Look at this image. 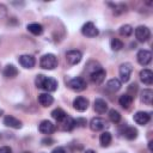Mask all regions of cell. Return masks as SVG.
<instances>
[{"label":"cell","mask_w":153,"mask_h":153,"mask_svg":"<svg viewBox=\"0 0 153 153\" xmlns=\"http://www.w3.org/2000/svg\"><path fill=\"white\" fill-rule=\"evenodd\" d=\"M35 84L38 88L44 90L47 92H54L57 88V81L54 78L45 76L43 74H38L35 79Z\"/></svg>","instance_id":"1"},{"label":"cell","mask_w":153,"mask_h":153,"mask_svg":"<svg viewBox=\"0 0 153 153\" xmlns=\"http://www.w3.org/2000/svg\"><path fill=\"white\" fill-rule=\"evenodd\" d=\"M39 66H41V68H43V69L51 71V69H54V68L57 67V57H56L54 54H44V55L41 57Z\"/></svg>","instance_id":"2"},{"label":"cell","mask_w":153,"mask_h":153,"mask_svg":"<svg viewBox=\"0 0 153 153\" xmlns=\"http://www.w3.org/2000/svg\"><path fill=\"white\" fill-rule=\"evenodd\" d=\"M68 86H69L71 90H73L75 92H80V91H84L87 87V84H86L84 78L76 76V78H73L68 81Z\"/></svg>","instance_id":"3"},{"label":"cell","mask_w":153,"mask_h":153,"mask_svg":"<svg viewBox=\"0 0 153 153\" xmlns=\"http://www.w3.org/2000/svg\"><path fill=\"white\" fill-rule=\"evenodd\" d=\"M118 72H120V78H121L120 81H121V82H127V81L130 79V74H131V72H133V66H131V63H129V62L122 63V65L120 66Z\"/></svg>","instance_id":"4"},{"label":"cell","mask_w":153,"mask_h":153,"mask_svg":"<svg viewBox=\"0 0 153 153\" xmlns=\"http://www.w3.org/2000/svg\"><path fill=\"white\" fill-rule=\"evenodd\" d=\"M135 37H136V39L139 42H142V43L147 42L149 39V37H151V31H149V29L147 26L140 25V26H137L135 29Z\"/></svg>","instance_id":"5"},{"label":"cell","mask_w":153,"mask_h":153,"mask_svg":"<svg viewBox=\"0 0 153 153\" xmlns=\"http://www.w3.org/2000/svg\"><path fill=\"white\" fill-rule=\"evenodd\" d=\"M81 59H82V54L79 50H68L66 53V61L71 66L78 65L81 61Z\"/></svg>","instance_id":"6"},{"label":"cell","mask_w":153,"mask_h":153,"mask_svg":"<svg viewBox=\"0 0 153 153\" xmlns=\"http://www.w3.org/2000/svg\"><path fill=\"white\" fill-rule=\"evenodd\" d=\"M81 33H82L84 36H86V37H96V36H98L99 31H98L97 26H96L92 22H87V23H85V24L82 25V27H81Z\"/></svg>","instance_id":"7"},{"label":"cell","mask_w":153,"mask_h":153,"mask_svg":"<svg viewBox=\"0 0 153 153\" xmlns=\"http://www.w3.org/2000/svg\"><path fill=\"white\" fill-rule=\"evenodd\" d=\"M136 60L141 66H147V65H149V62L152 60V53L149 50L141 49L136 54Z\"/></svg>","instance_id":"8"},{"label":"cell","mask_w":153,"mask_h":153,"mask_svg":"<svg viewBox=\"0 0 153 153\" xmlns=\"http://www.w3.org/2000/svg\"><path fill=\"white\" fill-rule=\"evenodd\" d=\"M108 127V123L104 118H100V117H94L91 120L90 122V128L91 130L93 131H100V130H104L105 128Z\"/></svg>","instance_id":"9"},{"label":"cell","mask_w":153,"mask_h":153,"mask_svg":"<svg viewBox=\"0 0 153 153\" xmlns=\"http://www.w3.org/2000/svg\"><path fill=\"white\" fill-rule=\"evenodd\" d=\"M18 61H19L20 66H22V67H24V68H26V69L32 68V67L35 66V63H36L35 57H33L32 55H29V54L20 55V56H19V59H18Z\"/></svg>","instance_id":"10"},{"label":"cell","mask_w":153,"mask_h":153,"mask_svg":"<svg viewBox=\"0 0 153 153\" xmlns=\"http://www.w3.org/2000/svg\"><path fill=\"white\" fill-rule=\"evenodd\" d=\"M149 120H151V114L147 112V111H137V112H135V115H134V121H135V123H137V124H140V126L147 124V123L149 122Z\"/></svg>","instance_id":"11"},{"label":"cell","mask_w":153,"mask_h":153,"mask_svg":"<svg viewBox=\"0 0 153 153\" xmlns=\"http://www.w3.org/2000/svg\"><path fill=\"white\" fill-rule=\"evenodd\" d=\"M105 75H106V72H105L103 68H99V69L92 72V73L90 74V78H91V81H92L93 84L99 85V84H102V82L104 81Z\"/></svg>","instance_id":"12"},{"label":"cell","mask_w":153,"mask_h":153,"mask_svg":"<svg viewBox=\"0 0 153 153\" xmlns=\"http://www.w3.org/2000/svg\"><path fill=\"white\" fill-rule=\"evenodd\" d=\"M73 108L76 110V111H85L87 108H88V99L85 98V97H76L74 100H73Z\"/></svg>","instance_id":"13"},{"label":"cell","mask_w":153,"mask_h":153,"mask_svg":"<svg viewBox=\"0 0 153 153\" xmlns=\"http://www.w3.org/2000/svg\"><path fill=\"white\" fill-rule=\"evenodd\" d=\"M38 130L42 133V134H45V135H49L51 133L55 131V124L48 120H44L39 123L38 126Z\"/></svg>","instance_id":"14"},{"label":"cell","mask_w":153,"mask_h":153,"mask_svg":"<svg viewBox=\"0 0 153 153\" xmlns=\"http://www.w3.org/2000/svg\"><path fill=\"white\" fill-rule=\"evenodd\" d=\"M4 124L6 127L13 128V129H20L22 128V121H19L18 118H16L14 116H5L4 118Z\"/></svg>","instance_id":"15"},{"label":"cell","mask_w":153,"mask_h":153,"mask_svg":"<svg viewBox=\"0 0 153 153\" xmlns=\"http://www.w3.org/2000/svg\"><path fill=\"white\" fill-rule=\"evenodd\" d=\"M38 103L42 106L47 108V106H50L54 103V98L49 93H41V94H38Z\"/></svg>","instance_id":"16"},{"label":"cell","mask_w":153,"mask_h":153,"mask_svg":"<svg viewBox=\"0 0 153 153\" xmlns=\"http://www.w3.org/2000/svg\"><path fill=\"white\" fill-rule=\"evenodd\" d=\"M140 79L143 84L151 85L153 82V73L151 69H142L140 72Z\"/></svg>","instance_id":"17"},{"label":"cell","mask_w":153,"mask_h":153,"mask_svg":"<svg viewBox=\"0 0 153 153\" xmlns=\"http://www.w3.org/2000/svg\"><path fill=\"white\" fill-rule=\"evenodd\" d=\"M94 110L98 114H105L108 111V103L103 98H97L94 100Z\"/></svg>","instance_id":"18"},{"label":"cell","mask_w":153,"mask_h":153,"mask_svg":"<svg viewBox=\"0 0 153 153\" xmlns=\"http://www.w3.org/2000/svg\"><path fill=\"white\" fill-rule=\"evenodd\" d=\"M121 86H122V82L120 81V79H110L108 82H106V90L108 91H110V92H116V91H118L120 88H121Z\"/></svg>","instance_id":"19"},{"label":"cell","mask_w":153,"mask_h":153,"mask_svg":"<svg viewBox=\"0 0 153 153\" xmlns=\"http://www.w3.org/2000/svg\"><path fill=\"white\" fill-rule=\"evenodd\" d=\"M140 98H141V102H142V103H145V104H147V105H151V104H152V100H153V91L149 90V88L143 90V91L141 92Z\"/></svg>","instance_id":"20"},{"label":"cell","mask_w":153,"mask_h":153,"mask_svg":"<svg viewBox=\"0 0 153 153\" xmlns=\"http://www.w3.org/2000/svg\"><path fill=\"white\" fill-rule=\"evenodd\" d=\"M60 123H61V128L63 130H67V131L72 130L75 127V120H73L71 116H66L65 120L62 122H60Z\"/></svg>","instance_id":"21"},{"label":"cell","mask_w":153,"mask_h":153,"mask_svg":"<svg viewBox=\"0 0 153 153\" xmlns=\"http://www.w3.org/2000/svg\"><path fill=\"white\" fill-rule=\"evenodd\" d=\"M26 29H27L29 32H31L35 36H38V35L43 33V26L41 24H38V23H31V24H29L26 26Z\"/></svg>","instance_id":"22"},{"label":"cell","mask_w":153,"mask_h":153,"mask_svg":"<svg viewBox=\"0 0 153 153\" xmlns=\"http://www.w3.org/2000/svg\"><path fill=\"white\" fill-rule=\"evenodd\" d=\"M2 74H4L5 78H14V76H17V74H18V69H17V67L13 66V65H7V66L4 68Z\"/></svg>","instance_id":"23"},{"label":"cell","mask_w":153,"mask_h":153,"mask_svg":"<svg viewBox=\"0 0 153 153\" xmlns=\"http://www.w3.org/2000/svg\"><path fill=\"white\" fill-rule=\"evenodd\" d=\"M118 103H120V105H121L123 109H128V108L131 105V103H133V97L129 96L128 93H124V94H122V96L118 98Z\"/></svg>","instance_id":"24"},{"label":"cell","mask_w":153,"mask_h":153,"mask_svg":"<svg viewBox=\"0 0 153 153\" xmlns=\"http://www.w3.org/2000/svg\"><path fill=\"white\" fill-rule=\"evenodd\" d=\"M66 116H67V114H66L61 108H56V109H54V110L51 111V117H53L55 121H57L59 123L62 122Z\"/></svg>","instance_id":"25"},{"label":"cell","mask_w":153,"mask_h":153,"mask_svg":"<svg viewBox=\"0 0 153 153\" xmlns=\"http://www.w3.org/2000/svg\"><path fill=\"white\" fill-rule=\"evenodd\" d=\"M111 140H112V137L109 131H103L99 136V142H100L102 147H108L111 143Z\"/></svg>","instance_id":"26"},{"label":"cell","mask_w":153,"mask_h":153,"mask_svg":"<svg viewBox=\"0 0 153 153\" xmlns=\"http://www.w3.org/2000/svg\"><path fill=\"white\" fill-rule=\"evenodd\" d=\"M123 135L128 140H134V139L137 137V129L134 128V127H127L123 131Z\"/></svg>","instance_id":"27"},{"label":"cell","mask_w":153,"mask_h":153,"mask_svg":"<svg viewBox=\"0 0 153 153\" xmlns=\"http://www.w3.org/2000/svg\"><path fill=\"white\" fill-rule=\"evenodd\" d=\"M118 32H120V35H121V36L129 37V36L133 33V27H131L129 24H124V25H122V26L120 27Z\"/></svg>","instance_id":"28"},{"label":"cell","mask_w":153,"mask_h":153,"mask_svg":"<svg viewBox=\"0 0 153 153\" xmlns=\"http://www.w3.org/2000/svg\"><path fill=\"white\" fill-rule=\"evenodd\" d=\"M110 47H111L112 50L118 51V50H121V49L123 48V42H122L121 39H118V38H111V41H110Z\"/></svg>","instance_id":"29"},{"label":"cell","mask_w":153,"mask_h":153,"mask_svg":"<svg viewBox=\"0 0 153 153\" xmlns=\"http://www.w3.org/2000/svg\"><path fill=\"white\" fill-rule=\"evenodd\" d=\"M109 120L112 122V123H118L121 121V114L115 110V109H111L109 111Z\"/></svg>","instance_id":"30"},{"label":"cell","mask_w":153,"mask_h":153,"mask_svg":"<svg viewBox=\"0 0 153 153\" xmlns=\"http://www.w3.org/2000/svg\"><path fill=\"white\" fill-rule=\"evenodd\" d=\"M6 14H7V8H6V6L2 5V4H0V19L4 18V17H6Z\"/></svg>","instance_id":"31"},{"label":"cell","mask_w":153,"mask_h":153,"mask_svg":"<svg viewBox=\"0 0 153 153\" xmlns=\"http://www.w3.org/2000/svg\"><path fill=\"white\" fill-rule=\"evenodd\" d=\"M75 126L85 127V126H86V120H85V118H76V120H75Z\"/></svg>","instance_id":"32"},{"label":"cell","mask_w":153,"mask_h":153,"mask_svg":"<svg viewBox=\"0 0 153 153\" xmlns=\"http://www.w3.org/2000/svg\"><path fill=\"white\" fill-rule=\"evenodd\" d=\"M0 153H12V148L8 146H2L0 147Z\"/></svg>","instance_id":"33"},{"label":"cell","mask_w":153,"mask_h":153,"mask_svg":"<svg viewBox=\"0 0 153 153\" xmlns=\"http://www.w3.org/2000/svg\"><path fill=\"white\" fill-rule=\"evenodd\" d=\"M42 142H43V145H45V146H50V145L54 142V140L50 139V137H47V139H43Z\"/></svg>","instance_id":"34"},{"label":"cell","mask_w":153,"mask_h":153,"mask_svg":"<svg viewBox=\"0 0 153 153\" xmlns=\"http://www.w3.org/2000/svg\"><path fill=\"white\" fill-rule=\"evenodd\" d=\"M51 153H66V151L63 147H56Z\"/></svg>","instance_id":"35"},{"label":"cell","mask_w":153,"mask_h":153,"mask_svg":"<svg viewBox=\"0 0 153 153\" xmlns=\"http://www.w3.org/2000/svg\"><path fill=\"white\" fill-rule=\"evenodd\" d=\"M84 153H96V152H94L93 149H86V151H85Z\"/></svg>","instance_id":"36"},{"label":"cell","mask_w":153,"mask_h":153,"mask_svg":"<svg viewBox=\"0 0 153 153\" xmlns=\"http://www.w3.org/2000/svg\"><path fill=\"white\" fill-rule=\"evenodd\" d=\"M148 148H149V151H152V141H149V143H148Z\"/></svg>","instance_id":"37"},{"label":"cell","mask_w":153,"mask_h":153,"mask_svg":"<svg viewBox=\"0 0 153 153\" xmlns=\"http://www.w3.org/2000/svg\"><path fill=\"white\" fill-rule=\"evenodd\" d=\"M2 114H4V111H2V109H0V116H1Z\"/></svg>","instance_id":"38"},{"label":"cell","mask_w":153,"mask_h":153,"mask_svg":"<svg viewBox=\"0 0 153 153\" xmlns=\"http://www.w3.org/2000/svg\"><path fill=\"white\" fill-rule=\"evenodd\" d=\"M23 153H30V152H23Z\"/></svg>","instance_id":"39"}]
</instances>
